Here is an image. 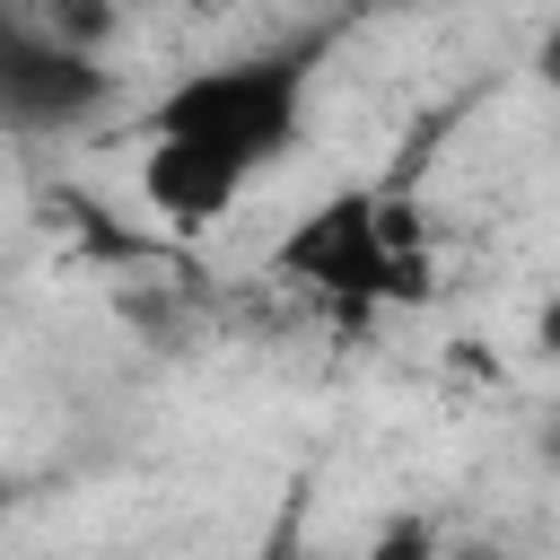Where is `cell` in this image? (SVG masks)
<instances>
[{
	"mask_svg": "<svg viewBox=\"0 0 560 560\" xmlns=\"http://www.w3.org/2000/svg\"><path fill=\"white\" fill-rule=\"evenodd\" d=\"M542 350H551V359H560V298H551V306H542Z\"/></svg>",
	"mask_w": 560,
	"mask_h": 560,
	"instance_id": "52a82bcc",
	"label": "cell"
},
{
	"mask_svg": "<svg viewBox=\"0 0 560 560\" xmlns=\"http://www.w3.org/2000/svg\"><path fill=\"white\" fill-rule=\"evenodd\" d=\"M105 96V70L88 52H61L52 35H9L0 26V122L18 131H61Z\"/></svg>",
	"mask_w": 560,
	"mask_h": 560,
	"instance_id": "3957f363",
	"label": "cell"
},
{
	"mask_svg": "<svg viewBox=\"0 0 560 560\" xmlns=\"http://www.w3.org/2000/svg\"><path fill=\"white\" fill-rule=\"evenodd\" d=\"M236 192H245V175L236 166H219V158H201V149H184V140H149L140 149V201L166 219V228H210L219 210H236Z\"/></svg>",
	"mask_w": 560,
	"mask_h": 560,
	"instance_id": "277c9868",
	"label": "cell"
},
{
	"mask_svg": "<svg viewBox=\"0 0 560 560\" xmlns=\"http://www.w3.org/2000/svg\"><path fill=\"white\" fill-rule=\"evenodd\" d=\"M368 560H438V525H429V516H394V525L368 542Z\"/></svg>",
	"mask_w": 560,
	"mask_h": 560,
	"instance_id": "5b68a950",
	"label": "cell"
},
{
	"mask_svg": "<svg viewBox=\"0 0 560 560\" xmlns=\"http://www.w3.org/2000/svg\"><path fill=\"white\" fill-rule=\"evenodd\" d=\"M534 70H542V79H551V88H560V26H551V35H542V52H534Z\"/></svg>",
	"mask_w": 560,
	"mask_h": 560,
	"instance_id": "8992f818",
	"label": "cell"
},
{
	"mask_svg": "<svg viewBox=\"0 0 560 560\" xmlns=\"http://www.w3.org/2000/svg\"><path fill=\"white\" fill-rule=\"evenodd\" d=\"M298 122H306V52L210 61V70H184L149 105V140H184V149L236 166L245 184L298 140Z\"/></svg>",
	"mask_w": 560,
	"mask_h": 560,
	"instance_id": "6da1fadb",
	"label": "cell"
},
{
	"mask_svg": "<svg viewBox=\"0 0 560 560\" xmlns=\"http://www.w3.org/2000/svg\"><path fill=\"white\" fill-rule=\"evenodd\" d=\"M280 271H289V280H306V289H324V298L420 289V280H411L402 236H394V228H385V210H376V201H359V192L324 201V210H315V219L280 245Z\"/></svg>",
	"mask_w": 560,
	"mask_h": 560,
	"instance_id": "7a4b0ae2",
	"label": "cell"
},
{
	"mask_svg": "<svg viewBox=\"0 0 560 560\" xmlns=\"http://www.w3.org/2000/svg\"><path fill=\"white\" fill-rule=\"evenodd\" d=\"M271 560H280V551H271ZM289 560H298V551H289Z\"/></svg>",
	"mask_w": 560,
	"mask_h": 560,
	"instance_id": "ba28073f",
	"label": "cell"
}]
</instances>
